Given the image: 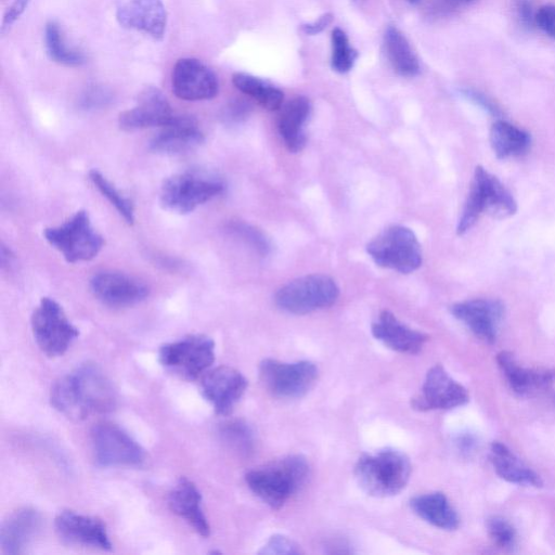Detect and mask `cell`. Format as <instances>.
Returning <instances> with one entry per match:
<instances>
[{
    "instance_id": "obj_6",
    "label": "cell",
    "mask_w": 555,
    "mask_h": 555,
    "mask_svg": "<svg viewBox=\"0 0 555 555\" xmlns=\"http://www.w3.org/2000/svg\"><path fill=\"white\" fill-rule=\"evenodd\" d=\"M45 239L59 251L71 264L92 261L101 249L105 240L90 223L86 211L76 212L66 223L47 228Z\"/></svg>"
},
{
    "instance_id": "obj_48",
    "label": "cell",
    "mask_w": 555,
    "mask_h": 555,
    "mask_svg": "<svg viewBox=\"0 0 555 555\" xmlns=\"http://www.w3.org/2000/svg\"><path fill=\"white\" fill-rule=\"evenodd\" d=\"M554 400H555V396H554Z\"/></svg>"
},
{
    "instance_id": "obj_47",
    "label": "cell",
    "mask_w": 555,
    "mask_h": 555,
    "mask_svg": "<svg viewBox=\"0 0 555 555\" xmlns=\"http://www.w3.org/2000/svg\"><path fill=\"white\" fill-rule=\"evenodd\" d=\"M408 3H410L411 5H417L421 2V0H407Z\"/></svg>"
},
{
    "instance_id": "obj_20",
    "label": "cell",
    "mask_w": 555,
    "mask_h": 555,
    "mask_svg": "<svg viewBox=\"0 0 555 555\" xmlns=\"http://www.w3.org/2000/svg\"><path fill=\"white\" fill-rule=\"evenodd\" d=\"M451 314L463 322L477 338L486 343H494L505 306L495 300H472L455 304Z\"/></svg>"
},
{
    "instance_id": "obj_23",
    "label": "cell",
    "mask_w": 555,
    "mask_h": 555,
    "mask_svg": "<svg viewBox=\"0 0 555 555\" xmlns=\"http://www.w3.org/2000/svg\"><path fill=\"white\" fill-rule=\"evenodd\" d=\"M42 525V515L32 508H22L12 512L0 529L2 551L9 555L24 553L40 534Z\"/></svg>"
},
{
    "instance_id": "obj_14",
    "label": "cell",
    "mask_w": 555,
    "mask_h": 555,
    "mask_svg": "<svg viewBox=\"0 0 555 555\" xmlns=\"http://www.w3.org/2000/svg\"><path fill=\"white\" fill-rule=\"evenodd\" d=\"M202 395L219 416H228L248 389V380L231 367L206 372L201 383Z\"/></svg>"
},
{
    "instance_id": "obj_35",
    "label": "cell",
    "mask_w": 555,
    "mask_h": 555,
    "mask_svg": "<svg viewBox=\"0 0 555 555\" xmlns=\"http://www.w3.org/2000/svg\"><path fill=\"white\" fill-rule=\"evenodd\" d=\"M221 434L224 441L242 454H248L253 449L254 436L252 429L243 421H231L223 425Z\"/></svg>"
},
{
    "instance_id": "obj_9",
    "label": "cell",
    "mask_w": 555,
    "mask_h": 555,
    "mask_svg": "<svg viewBox=\"0 0 555 555\" xmlns=\"http://www.w3.org/2000/svg\"><path fill=\"white\" fill-rule=\"evenodd\" d=\"M340 290L333 279L309 275L288 283L276 294L277 306L293 315H306L337 303Z\"/></svg>"
},
{
    "instance_id": "obj_7",
    "label": "cell",
    "mask_w": 555,
    "mask_h": 555,
    "mask_svg": "<svg viewBox=\"0 0 555 555\" xmlns=\"http://www.w3.org/2000/svg\"><path fill=\"white\" fill-rule=\"evenodd\" d=\"M367 252L374 263L411 274L422 265V249L415 234L404 226L385 229L367 245Z\"/></svg>"
},
{
    "instance_id": "obj_1",
    "label": "cell",
    "mask_w": 555,
    "mask_h": 555,
    "mask_svg": "<svg viewBox=\"0 0 555 555\" xmlns=\"http://www.w3.org/2000/svg\"><path fill=\"white\" fill-rule=\"evenodd\" d=\"M116 399L111 381L93 364L82 365L60 378L50 392L51 406L75 421L111 412Z\"/></svg>"
},
{
    "instance_id": "obj_36",
    "label": "cell",
    "mask_w": 555,
    "mask_h": 555,
    "mask_svg": "<svg viewBox=\"0 0 555 555\" xmlns=\"http://www.w3.org/2000/svg\"><path fill=\"white\" fill-rule=\"evenodd\" d=\"M487 533L494 545L502 550H512L516 544V532L512 524L501 516H492L486 522Z\"/></svg>"
},
{
    "instance_id": "obj_3",
    "label": "cell",
    "mask_w": 555,
    "mask_h": 555,
    "mask_svg": "<svg viewBox=\"0 0 555 555\" xmlns=\"http://www.w3.org/2000/svg\"><path fill=\"white\" fill-rule=\"evenodd\" d=\"M411 470L410 460L402 451L383 449L360 457L355 476L368 495L386 498L403 492L410 480Z\"/></svg>"
},
{
    "instance_id": "obj_11",
    "label": "cell",
    "mask_w": 555,
    "mask_h": 555,
    "mask_svg": "<svg viewBox=\"0 0 555 555\" xmlns=\"http://www.w3.org/2000/svg\"><path fill=\"white\" fill-rule=\"evenodd\" d=\"M92 444L96 461L102 467H139L146 460L145 449L112 423L95 425Z\"/></svg>"
},
{
    "instance_id": "obj_31",
    "label": "cell",
    "mask_w": 555,
    "mask_h": 555,
    "mask_svg": "<svg viewBox=\"0 0 555 555\" xmlns=\"http://www.w3.org/2000/svg\"><path fill=\"white\" fill-rule=\"evenodd\" d=\"M232 83L241 93L250 96L269 111L281 109L285 100L281 89L247 73H236L232 76Z\"/></svg>"
},
{
    "instance_id": "obj_28",
    "label": "cell",
    "mask_w": 555,
    "mask_h": 555,
    "mask_svg": "<svg viewBox=\"0 0 555 555\" xmlns=\"http://www.w3.org/2000/svg\"><path fill=\"white\" fill-rule=\"evenodd\" d=\"M410 506L421 519L437 528L444 529V531H456L459 527V516L442 493L413 498Z\"/></svg>"
},
{
    "instance_id": "obj_44",
    "label": "cell",
    "mask_w": 555,
    "mask_h": 555,
    "mask_svg": "<svg viewBox=\"0 0 555 555\" xmlns=\"http://www.w3.org/2000/svg\"><path fill=\"white\" fill-rule=\"evenodd\" d=\"M109 99L110 95L106 92V90L93 88L88 90V92L84 95L83 106L85 108L103 106L109 101Z\"/></svg>"
},
{
    "instance_id": "obj_26",
    "label": "cell",
    "mask_w": 555,
    "mask_h": 555,
    "mask_svg": "<svg viewBox=\"0 0 555 555\" xmlns=\"http://www.w3.org/2000/svg\"><path fill=\"white\" fill-rule=\"evenodd\" d=\"M311 101L304 96L293 98L282 108L279 118V132L287 148L298 153L306 146L304 126L311 114Z\"/></svg>"
},
{
    "instance_id": "obj_10",
    "label": "cell",
    "mask_w": 555,
    "mask_h": 555,
    "mask_svg": "<svg viewBox=\"0 0 555 555\" xmlns=\"http://www.w3.org/2000/svg\"><path fill=\"white\" fill-rule=\"evenodd\" d=\"M34 339L41 351L50 358L67 353L80 331L74 327L62 307L53 299L44 298L31 319Z\"/></svg>"
},
{
    "instance_id": "obj_41",
    "label": "cell",
    "mask_w": 555,
    "mask_h": 555,
    "mask_svg": "<svg viewBox=\"0 0 555 555\" xmlns=\"http://www.w3.org/2000/svg\"><path fill=\"white\" fill-rule=\"evenodd\" d=\"M461 94L463 95V97H466L467 99L475 103L476 106L481 107L489 114H492L494 116L501 115L500 109L498 108L496 103H494L484 94L476 92V90L473 89H462Z\"/></svg>"
},
{
    "instance_id": "obj_18",
    "label": "cell",
    "mask_w": 555,
    "mask_h": 555,
    "mask_svg": "<svg viewBox=\"0 0 555 555\" xmlns=\"http://www.w3.org/2000/svg\"><path fill=\"white\" fill-rule=\"evenodd\" d=\"M90 290L103 304L123 308L143 302L149 288L143 281L121 273H101L90 281Z\"/></svg>"
},
{
    "instance_id": "obj_27",
    "label": "cell",
    "mask_w": 555,
    "mask_h": 555,
    "mask_svg": "<svg viewBox=\"0 0 555 555\" xmlns=\"http://www.w3.org/2000/svg\"><path fill=\"white\" fill-rule=\"evenodd\" d=\"M489 459L496 473L508 483L536 488L544 485L541 477L516 457L505 444L493 443L490 446Z\"/></svg>"
},
{
    "instance_id": "obj_2",
    "label": "cell",
    "mask_w": 555,
    "mask_h": 555,
    "mask_svg": "<svg viewBox=\"0 0 555 555\" xmlns=\"http://www.w3.org/2000/svg\"><path fill=\"white\" fill-rule=\"evenodd\" d=\"M309 466L302 456H289L245 476L252 492L266 505L280 509L305 485Z\"/></svg>"
},
{
    "instance_id": "obj_4",
    "label": "cell",
    "mask_w": 555,
    "mask_h": 555,
    "mask_svg": "<svg viewBox=\"0 0 555 555\" xmlns=\"http://www.w3.org/2000/svg\"><path fill=\"white\" fill-rule=\"evenodd\" d=\"M518 211V203L512 193L500 180L477 166L474 172L469 196L459 219L457 232L459 236L467 232L479 221L485 212L499 218H506Z\"/></svg>"
},
{
    "instance_id": "obj_24",
    "label": "cell",
    "mask_w": 555,
    "mask_h": 555,
    "mask_svg": "<svg viewBox=\"0 0 555 555\" xmlns=\"http://www.w3.org/2000/svg\"><path fill=\"white\" fill-rule=\"evenodd\" d=\"M372 334L391 350L410 355L420 353L429 340L428 335L409 328L387 311L372 325Z\"/></svg>"
},
{
    "instance_id": "obj_30",
    "label": "cell",
    "mask_w": 555,
    "mask_h": 555,
    "mask_svg": "<svg viewBox=\"0 0 555 555\" xmlns=\"http://www.w3.org/2000/svg\"><path fill=\"white\" fill-rule=\"evenodd\" d=\"M386 56L394 71L400 76L415 77L420 71V62L407 37L396 27L387 28L384 34Z\"/></svg>"
},
{
    "instance_id": "obj_33",
    "label": "cell",
    "mask_w": 555,
    "mask_h": 555,
    "mask_svg": "<svg viewBox=\"0 0 555 555\" xmlns=\"http://www.w3.org/2000/svg\"><path fill=\"white\" fill-rule=\"evenodd\" d=\"M89 178L94 186L100 191L101 195L108 199L116 211L125 219L128 225L135 222V209L131 200L124 197L122 193L112 185L109 180L99 171L93 170L89 173Z\"/></svg>"
},
{
    "instance_id": "obj_8",
    "label": "cell",
    "mask_w": 555,
    "mask_h": 555,
    "mask_svg": "<svg viewBox=\"0 0 555 555\" xmlns=\"http://www.w3.org/2000/svg\"><path fill=\"white\" fill-rule=\"evenodd\" d=\"M160 364L175 376L187 381L204 376L215 361V343L204 335H189L164 344L159 351Z\"/></svg>"
},
{
    "instance_id": "obj_46",
    "label": "cell",
    "mask_w": 555,
    "mask_h": 555,
    "mask_svg": "<svg viewBox=\"0 0 555 555\" xmlns=\"http://www.w3.org/2000/svg\"><path fill=\"white\" fill-rule=\"evenodd\" d=\"M451 4L459 5V4H469L475 2V0H449Z\"/></svg>"
},
{
    "instance_id": "obj_34",
    "label": "cell",
    "mask_w": 555,
    "mask_h": 555,
    "mask_svg": "<svg viewBox=\"0 0 555 555\" xmlns=\"http://www.w3.org/2000/svg\"><path fill=\"white\" fill-rule=\"evenodd\" d=\"M332 57L331 66L335 72L344 74L350 72L358 58L357 50L350 45L346 33L337 28L334 29L331 36Z\"/></svg>"
},
{
    "instance_id": "obj_22",
    "label": "cell",
    "mask_w": 555,
    "mask_h": 555,
    "mask_svg": "<svg viewBox=\"0 0 555 555\" xmlns=\"http://www.w3.org/2000/svg\"><path fill=\"white\" fill-rule=\"evenodd\" d=\"M204 135L191 116L175 115V118L154 136L150 149L165 156H177L197 149L203 144Z\"/></svg>"
},
{
    "instance_id": "obj_15",
    "label": "cell",
    "mask_w": 555,
    "mask_h": 555,
    "mask_svg": "<svg viewBox=\"0 0 555 555\" xmlns=\"http://www.w3.org/2000/svg\"><path fill=\"white\" fill-rule=\"evenodd\" d=\"M173 92L186 101L211 100L218 95L216 74L205 64L193 58L178 60L172 74Z\"/></svg>"
},
{
    "instance_id": "obj_13",
    "label": "cell",
    "mask_w": 555,
    "mask_h": 555,
    "mask_svg": "<svg viewBox=\"0 0 555 555\" xmlns=\"http://www.w3.org/2000/svg\"><path fill=\"white\" fill-rule=\"evenodd\" d=\"M466 387L451 378L445 368L437 365L429 370L422 393L413 398L412 407L419 411L449 410L469 403Z\"/></svg>"
},
{
    "instance_id": "obj_12",
    "label": "cell",
    "mask_w": 555,
    "mask_h": 555,
    "mask_svg": "<svg viewBox=\"0 0 555 555\" xmlns=\"http://www.w3.org/2000/svg\"><path fill=\"white\" fill-rule=\"evenodd\" d=\"M261 380L267 391L279 398H300L313 389L318 369L309 361L286 364L266 359L260 366Z\"/></svg>"
},
{
    "instance_id": "obj_42",
    "label": "cell",
    "mask_w": 555,
    "mask_h": 555,
    "mask_svg": "<svg viewBox=\"0 0 555 555\" xmlns=\"http://www.w3.org/2000/svg\"><path fill=\"white\" fill-rule=\"evenodd\" d=\"M515 10L516 16H518L525 28L529 29L536 25V12L531 2H528V0H518Z\"/></svg>"
},
{
    "instance_id": "obj_16",
    "label": "cell",
    "mask_w": 555,
    "mask_h": 555,
    "mask_svg": "<svg viewBox=\"0 0 555 555\" xmlns=\"http://www.w3.org/2000/svg\"><path fill=\"white\" fill-rule=\"evenodd\" d=\"M55 527L58 536L66 544L106 551L112 549L106 524L94 516L71 510L62 511L57 515Z\"/></svg>"
},
{
    "instance_id": "obj_19",
    "label": "cell",
    "mask_w": 555,
    "mask_h": 555,
    "mask_svg": "<svg viewBox=\"0 0 555 555\" xmlns=\"http://www.w3.org/2000/svg\"><path fill=\"white\" fill-rule=\"evenodd\" d=\"M123 28L143 32L161 41L165 35L167 12L162 0H127L116 9Z\"/></svg>"
},
{
    "instance_id": "obj_39",
    "label": "cell",
    "mask_w": 555,
    "mask_h": 555,
    "mask_svg": "<svg viewBox=\"0 0 555 555\" xmlns=\"http://www.w3.org/2000/svg\"><path fill=\"white\" fill-rule=\"evenodd\" d=\"M536 25L555 40V6L546 5L536 11Z\"/></svg>"
},
{
    "instance_id": "obj_40",
    "label": "cell",
    "mask_w": 555,
    "mask_h": 555,
    "mask_svg": "<svg viewBox=\"0 0 555 555\" xmlns=\"http://www.w3.org/2000/svg\"><path fill=\"white\" fill-rule=\"evenodd\" d=\"M31 2L32 0H14V3L11 4L4 16L2 27L3 34L9 31L12 28V25L20 19L25 10L28 9Z\"/></svg>"
},
{
    "instance_id": "obj_45",
    "label": "cell",
    "mask_w": 555,
    "mask_h": 555,
    "mask_svg": "<svg viewBox=\"0 0 555 555\" xmlns=\"http://www.w3.org/2000/svg\"><path fill=\"white\" fill-rule=\"evenodd\" d=\"M333 21V15L330 12L322 15L318 20L312 23L303 24L301 30L304 34L309 36L318 35L324 32Z\"/></svg>"
},
{
    "instance_id": "obj_29",
    "label": "cell",
    "mask_w": 555,
    "mask_h": 555,
    "mask_svg": "<svg viewBox=\"0 0 555 555\" xmlns=\"http://www.w3.org/2000/svg\"><path fill=\"white\" fill-rule=\"evenodd\" d=\"M531 144V135L509 122L499 120L490 129V145L498 159L520 157Z\"/></svg>"
},
{
    "instance_id": "obj_17",
    "label": "cell",
    "mask_w": 555,
    "mask_h": 555,
    "mask_svg": "<svg viewBox=\"0 0 555 555\" xmlns=\"http://www.w3.org/2000/svg\"><path fill=\"white\" fill-rule=\"evenodd\" d=\"M175 118L169 100L157 87H146L138 96L136 106L120 114L119 124L123 131L164 127Z\"/></svg>"
},
{
    "instance_id": "obj_25",
    "label": "cell",
    "mask_w": 555,
    "mask_h": 555,
    "mask_svg": "<svg viewBox=\"0 0 555 555\" xmlns=\"http://www.w3.org/2000/svg\"><path fill=\"white\" fill-rule=\"evenodd\" d=\"M173 513L185 520L198 535L209 537L211 526L202 510V496L195 483L182 477L169 495Z\"/></svg>"
},
{
    "instance_id": "obj_37",
    "label": "cell",
    "mask_w": 555,
    "mask_h": 555,
    "mask_svg": "<svg viewBox=\"0 0 555 555\" xmlns=\"http://www.w3.org/2000/svg\"><path fill=\"white\" fill-rule=\"evenodd\" d=\"M230 230L245 243H248L258 254L262 256L268 255L270 245L260 230L244 223L231 224Z\"/></svg>"
},
{
    "instance_id": "obj_32",
    "label": "cell",
    "mask_w": 555,
    "mask_h": 555,
    "mask_svg": "<svg viewBox=\"0 0 555 555\" xmlns=\"http://www.w3.org/2000/svg\"><path fill=\"white\" fill-rule=\"evenodd\" d=\"M45 42L50 59L62 64V66L80 67L86 61L82 51L67 45L59 24L54 21L46 25Z\"/></svg>"
},
{
    "instance_id": "obj_38",
    "label": "cell",
    "mask_w": 555,
    "mask_h": 555,
    "mask_svg": "<svg viewBox=\"0 0 555 555\" xmlns=\"http://www.w3.org/2000/svg\"><path fill=\"white\" fill-rule=\"evenodd\" d=\"M261 554L294 555L302 553L295 541L282 535L271 537L260 551Z\"/></svg>"
},
{
    "instance_id": "obj_21",
    "label": "cell",
    "mask_w": 555,
    "mask_h": 555,
    "mask_svg": "<svg viewBox=\"0 0 555 555\" xmlns=\"http://www.w3.org/2000/svg\"><path fill=\"white\" fill-rule=\"evenodd\" d=\"M497 364L510 389L519 396L547 391L555 382V369L523 367L511 352L499 353Z\"/></svg>"
},
{
    "instance_id": "obj_5",
    "label": "cell",
    "mask_w": 555,
    "mask_h": 555,
    "mask_svg": "<svg viewBox=\"0 0 555 555\" xmlns=\"http://www.w3.org/2000/svg\"><path fill=\"white\" fill-rule=\"evenodd\" d=\"M218 177L204 171H186L167 178L162 185L160 201L164 209L188 214L224 191Z\"/></svg>"
},
{
    "instance_id": "obj_43",
    "label": "cell",
    "mask_w": 555,
    "mask_h": 555,
    "mask_svg": "<svg viewBox=\"0 0 555 555\" xmlns=\"http://www.w3.org/2000/svg\"><path fill=\"white\" fill-rule=\"evenodd\" d=\"M455 445L457 450L462 456L469 457L475 453L477 445V438L471 433H461L456 437Z\"/></svg>"
}]
</instances>
